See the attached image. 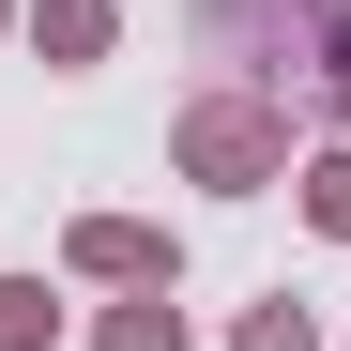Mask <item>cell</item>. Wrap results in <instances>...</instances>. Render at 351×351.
Segmentation results:
<instances>
[{"label":"cell","instance_id":"obj_1","mask_svg":"<svg viewBox=\"0 0 351 351\" xmlns=\"http://www.w3.org/2000/svg\"><path fill=\"white\" fill-rule=\"evenodd\" d=\"M275 153H290V123H275V107H245V92L184 107V168H199V184H260Z\"/></svg>","mask_w":351,"mask_h":351},{"label":"cell","instance_id":"obj_5","mask_svg":"<svg viewBox=\"0 0 351 351\" xmlns=\"http://www.w3.org/2000/svg\"><path fill=\"white\" fill-rule=\"evenodd\" d=\"M306 214H321V229H351V153H321V168H306Z\"/></svg>","mask_w":351,"mask_h":351},{"label":"cell","instance_id":"obj_6","mask_svg":"<svg viewBox=\"0 0 351 351\" xmlns=\"http://www.w3.org/2000/svg\"><path fill=\"white\" fill-rule=\"evenodd\" d=\"M0 351H46V290H0Z\"/></svg>","mask_w":351,"mask_h":351},{"label":"cell","instance_id":"obj_2","mask_svg":"<svg viewBox=\"0 0 351 351\" xmlns=\"http://www.w3.org/2000/svg\"><path fill=\"white\" fill-rule=\"evenodd\" d=\"M77 260H92V275H168V245H153V229H123V214L77 229Z\"/></svg>","mask_w":351,"mask_h":351},{"label":"cell","instance_id":"obj_4","mask_svg":"<svg viewBox=\"0 0 351 351\" xmlns=\"http://www.w3.org/2000/svg\"><path fill=\"white\" fill-rule=\"evenodd\" d=\"M107 351H184V306H123V321H107Z\"/></svg>","mask_w":351,"mask_h":351},{"label":"cell","instance_id":"obj_7","mask_svg":"<svg viewBox=\"0 0 351 351\" xmlns=\"http://www.w3.org/2000/svg\"><path fill=\"white\" fill-rule=\"evenodd\" d=\"M245 351H306V306H260V321H245Z\"/></svg>","mask_w":351,"mask_h":351},{"label":"cell","instance_id":"obj_3","mask_svg":"<svg viewBox=\"0 0 351 351\" xmlns=\"http://www.w3.org/2000/svg\"><path fill=\"white\" fill-rule=\"evenodd\" d=\"M46 46H62V62H92V46H107V0H46V16H31Z\"/></svg>","mask_w":351,"mask_h":351}]
</instances>
